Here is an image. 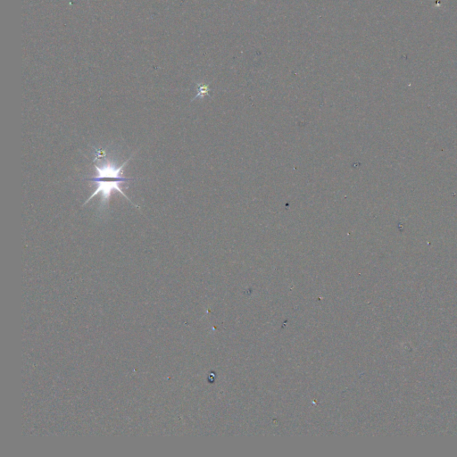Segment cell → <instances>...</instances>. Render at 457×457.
<instances>
[{
    "label": "cell",
    "mask_w": 457,
    "mask_h": 457,
    "mask_svg": "<svg viewBox=\"0 0 457 457\" xmlns=\"http://www.w3.org/2000/svg\"><path fill=\"white\" fill-rule=\"evenodd\" d=\"M198 87V94L197 96L193 98V100H195L196 98H204L205 96L209 95L210 88L209 86L207 84H204V83H201V84H198L197 85Z\"/></svg>",
    "instance_id": "obj_2"
},
{
    "label": "cell",
    "mask_w": 457,
    "mask_h": 457,
    "mask_svg": "<svg viewBox=\"0 0 457 457\" xmlns=\"http://www.w3.org/2000/svg\"><path fill=\"white\" fill-rule=\"evenodd\" d=\"M132 156H131L128 160L125 161L122 164V166H117L116 164L111 158H107V159L106 156L102 157V158H94L93 163H94V167L96 169L97 174L94 178L87 179V180L91 181L93 184L96 185L97 189L93 192L91 196L88 198V200L85 201V203L83 204V205L88 204V202L92 200L93 198H95L97 195L100 193L101 194V200H100L98 212L99 213L105 212V211H107L109 200H110L111 195H112L114 191H118L127 200H129L132 204H133L131 200L122 191V188L120 187L121 184H125L128 181L134 180L132 178H126V177L123 176L124 167L129 163V161L132 159Z\"/></svg>",
    "instance_id": "obj_1"
}]
</instances>
